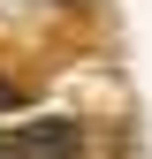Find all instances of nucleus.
I'll return each instance as SVG.
<instances>
[{
	"mask_svg": "<svg viewBox=\"0 0 152 159\" xmlns=\"http://www.w3.org/2000/svg\"><path fill=\"white\" fill-rule=\"evenodd\" d=\"M8 159H84V129L61 121V114H46V121H23L8 136Z\"/></svg>",
	"mask_w": 152,
	"mask_h": 159,
	"instance_id": "f257e3e1",
	"label": "nucleus"
},
{
	"mask_svg": "<svg viewBox=\"0 0 152 159\" xmlns=\"http://www.w3.org/2000/svg\"><path fill=\"white\" fill-rule=\"evenodd\" d=\"M23 106H31V91H23V84H8V76H0V121H8V114H23Z\"/></svg>",
	"mask_w": 152,
	"mask_h": 159,
	"instance_id": "f03ea898",
	"label": "nucleus"
},
{
	"mask_svg": "<svg viewBox=\"0 0 152 159\" xmlns=\"http://www.w3.org/2000/svg\"><path fill=\"white\" fill-rule=\"evenodd\" d=\"M0 159H8V136H0Z\"/></svg>",
	"mask_w": 152,
	"mask_h": 159,
	"instance_id": "7ed1b4c3",
	"label": "nucleus"
}]
</instances>
